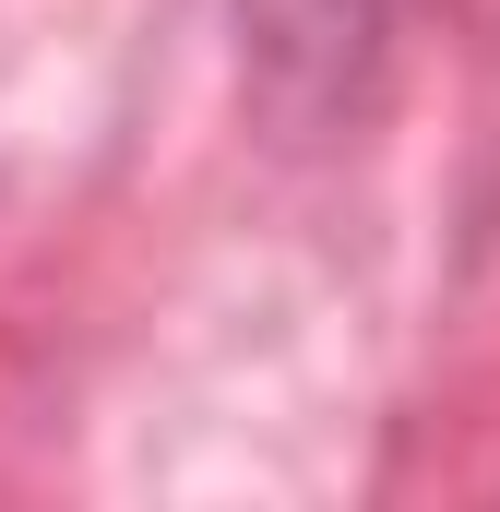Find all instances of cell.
I'll list each match as a JSON object with an SVG mask.
<instances>
[{
	"mask_svg": "<svg viewBox=\"0 0 500 512\" xmlns=\"http://www.w3.org/2000/svg\"><path fill=\"white\" fill-rule=\"evenodd\" d=\"M405 0H239V84L274 131L358 120Z\"/></svg>",
	"mask_w": 500,
	"mask_h": 512,
	"instance_id": "cell-1",
	"label": "cell"
}]
</instances>
